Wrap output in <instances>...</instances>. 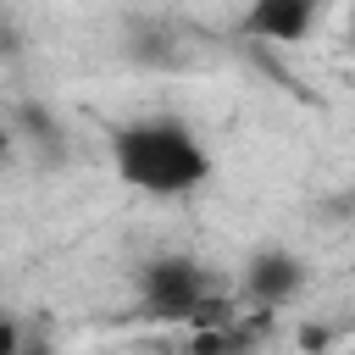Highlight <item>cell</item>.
I'll return each instance as SVG.
<instances>
[{"label":"cell","mask_w":355,"mask_h":355,"mask_svg":"<svg viewBox=\"0 0 355 355\" xmlns=\"http://www.w3.org/2000/svg\"><path fill=\"white\" fill-rule=\"evenodd\" d=\"M111 166L139 194H194L211 178V155L178 116H144L122 122L111 133Z\"/></svg>","instance_id":"6da1fadb"},{"label":"cell","mask_w":355,"mask_h":355,"mask_svg":"<svg viewBox=\"0 0 355 355\" xmlns=\"http://www.w3.org/2000/svg\"><path fill=\"white\" fill-rule=\"evenodd\" d=\"M139 300H144V316H161V322H189L211 288H205V272L183 255H161L139 272Z\"/></svg>","instance_id":"7a4b0ae2"},{"label":"cell","mask_w":355,"mask_h":355,"mask_svg":"<svg viewBox=\"0 0 355 355\" xmlns=\"http://www.w3.org/2000/svg\"><path fill=\"white\" fill-rule=\"evenodd\" d=\"M316 11H322V0H250V11H244V33L294 44V39L311 33Z\"/></svg>","instance_id":"3957f363"},{"label":"cell","mask_w":355,"mask_h":355,"mask_svg":"<svg viewBox=\"0 0 355 355\" xmlns=\"http://www.w3.org/2000/svg\"><path fill=\"white\" fill-rule=\"evenodd\" d=\"M244 283H250V300H255L261 311H272V305H283L288 294H300L305 266H300L288 250H266V255H255V261H250Z\"/></svg>","instance_id":"277c9868"},{"label":"cell","mask_w":355,"mask_h":355,"mask_svg":"<svg viewBox=\"0 0 355 355\" xmlns=\"http://www.w3.org/2000/svg\"><path fill=\"white\" fill-rule=\"evenodd\" d=\"M349 44H355V11H349Z\"/></svg>","instance_id":"5b68a950"},{"label":"cell","mask_w":355,"mask_h":355,"mask_svg":"<svg viewBox=\"0 0 355 355\" xmlns=\"http://www.w3.org/2000/svg\"><path fill=\"white\" fill-rule=\"evenodd\" d=\"M349 355H355V349H349Z\"/></svg>","instance_id":"8992f818"}]
</instances>
